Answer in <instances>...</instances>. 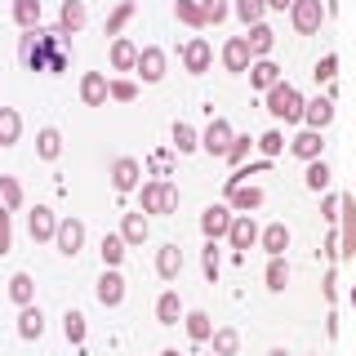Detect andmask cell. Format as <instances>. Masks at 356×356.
Returning <instances> with one entry per match:
<instances>
[{"label":"cell","mask_w":356,"mask_h":356,"mask_svg":"<svg viewBox=\"0 0 356 356\" xmlns=\"http://www.w3.org/2000/svg\"><path fill=\"white\" fill-rule=\"evenodd\" d=\"M44 334V312L31 303V307H18V339H27V343H36Z\"/></svg>","instance_id":"obj_20"},{"label":"cell","mask_w":356,"mask_h":356,"mask_svg":"<svg viewBox=\"0 0 356 356\" xmlns=\"http://www.w3.org/2000/svg\"><path fill=\"white\" fill-rule=\"evenodd\" d=\"M250 49H254V58H267V54H272V44H276V31L267 27V22H259V27H250Z\"/></svg>","instance_id":"obj_34"},{"label":"cell","mask_w":356,"mask_h":356,"mask_svg":"<svg viewBox=\"0 0 356 356\" xmlns=\"http://www.w3.org/2000/svg\"><path fill=\"white\" fill-rule=\"evenodd\" d=\"M232 9H236V18L245 22V27H259L263 14H267V0H236Z\"/></svg>","instance_id":"obj_37"},{"label":"cell","mask_w":356,"mask_h":356,"mask_svg":"<svg viewBox=\"0 0 356 356\" xmlns=\"http://www.w3.org/2000/svg\"><path fill=\"white\" fill-rule=\"evenodd\" d=\"M22 138V116L14 107H0V147H14Z\"/></svg>","instance_id":"obj_27"},{"label":"cell","mask_w":356,"mask_h":356,"mask_svg":"<svg viewBox=\"0 0 356 356\" xmlns=\"http://www.w3.org/2000/svg\"><path fill=\"white\" fill-rule=\"evenodd\" d=\"M54 250L67 254V259H76V254L85 250V222H81V218H58V236H54Z\"/></svg>","instance_id":"obj_5"},{"label":"cell","mask_w":356,"mask_h":356,"mask_svg":"<svg viewBox=\"0 0 356 356\" xmlns=\"http://www.w3.org/2000/svg\"><path fill=\"white\" fill-rule=\"evenodd\" d=\"M27 232H31V241H36V245L54 241V236H58V214H54L49 205H36L27 214Z\"/></svg>","instance_id":"obj_11"},{"label":"cell","mask_w":356,"mask_h":356,"mask_svg":"<svg viewBox=\"0 0 356 356\" xmlns=\"http://www.w3.org/2000/svg\"><path fill=\"white\" fill-rule=\"evenodd\" d=\"M285 285H289V263L285 259H272V263H267V289H272V294H281Z\"/></svg>","instance_id":"obj_41"},{"label":"cell","mask_w":356,"mask_h":356,"mask_svg":"<svg viewBox=\"0 0 356 356\" xmlns=\"http://www.w3.org/2000/svg\"><path fill=\"white\" fill-rule=\"evenodd\" d=\"M134 72L143 76V85H161L165 81V49H156V44L138 49V67H134Z\"/></svg>","instance_id":"obj_14"},{"label":"cell","mask_w":356,"mask_h":356,"mask_svg":"<svg viewBox=\"0 0 356 356\" xmlns=\"http://www.w3.org/2000/svg\"><path fill=\"white\" fill-rule=\"evenodd\" d=\"M170 138H174V152H178V156H187V152H196V147H200V134L187 125V120H174Z\"/></svg>","instance_id":"obj_31"},{"label":"cell","mask_w":356,"mask_h":356,"mask_svg":"<svg viewBox=\"0 0 356 356\" xmlns=\"http://www.w3.org/2000/svg\"><path fill=\"white\" fill-rule=\"evenodd\" d=\"M259 245L267 250V259H285V250H289V227H285V222H267L263 236H259Z\"/></svg>","instance_id":"obj_17"},{"label":"cell","mask_w":356,"mask_h":356,"mask_svg":"<svg viewBox=\"0 0 356 356\" xmlns=\"http://www.w3.org/2000/svg\"><path fill=\"white\" fill-rule=\"evenodd\" d=\"M125 236L120 232H111V236H103V245H98V254H103V267H120V259H125Z\"/></svg>","instance_id":"obj_35"},{"label":"cell","mask_w":356,"mask_h":356,"mask_svg":"<svg viewBox=\"0 0 356 356\" xmlns=\"http://www.w3.org/2000/svg\"><path fill=\"white\" fill-rule=\"evenodd\" d=\"M289 22H294L298 36H316L321 22H325V5L321 0H294L289 5Z\"/></svg>","instance_id":"obj_3"},{"label":"cell","mask_w":356,"mask_h":356,"mask_svg":"<svg viewBox=\"0 0 356 356\" xmlns=\"http://www.w3.org/2000/svg\"><path fill=\"white\" fill-rule=\"evenodd\" d=\"M303 183H307V192H325V187H330V165L325 161H307Z\"/></svg>","instance_id":"obj_39"},{"label":"cell","mask_w":356,"mask_h":356,"mask_svg":"<svg viewBox=\"0 0 356 356\" xmlns=\"http://www.w3.org/2000/svg\"><path fill=\"white\" fill-rule=\"evenodd\" d=\"M259 152L267 156V161H272V156H281V152H285V138H281V129H267L263 138H259Z\"/></svg>","instance_id":"obj_47"},{"label":"cell","mask_w":356,"mask_h":356,"mask_svg":"<svg viewBox=\"0 0 356 356\" xmlns=\"http://www.w3.org/2000/svg\"><path fill=\"white\" fill-rule=\"evenodd\" d=\"M9 298H14L18 307H31L36 303V281H31L27 272H14L9 276Z\"/></svg>","instance_id":"obj_24"},{"label":"cell","mask_w":356,"mask_h":356,"mask_svg":"<svg viewBox=\"0 0 356 356\" xmlns=\"http://www.w3.org/2000/svg\"><path fill=\"white\" fill-rule=\"evenodd\" d=\"M22 183L14 174H0V209H9V214H14V209H22Z\"/></svg>","instance_id":"obj_29"},{"label":"cell","mask_w":356,"mask_h":356,"mask_svg":"<svg viewBox=\"0 0 356 356\" xmlns=\"http://www.w3.org/2000/svg\"><path fill=\"white\" fill-rule=\"evenodd\" d=\"M259 236H263V227L254 222V214H236V218H232V227H227V245H232V250H254Z\"/></svg>","instance_id":"obj_8"},{"label":"cell","mask_w":356,"mask_h":356,"mask_svg":"<svg viewBox=\"0 0 356 356\" xmlns=\"http://www.w3.org/2000/svg\"><path fill=\"white\" fill-rule=\"evenodd\" d=\"M111 187H116L120 196L138 192V187H143V165L134 161V156H120V161L111 165Z\"/></svg>","instance_id":"obj_6"},{"label":"cell","mask_w":356,"mask_h":356,"mask_svg":"<svg viewBox=\"0 0 356 356\" xmlns=\"http://www.w3.org/2000/svg\"><path fill=\"white\" fill-rule=\"evenodd\" d=\"M129 18H134V0H120V5L111 9V18H107V36L116 40V36H120V27H125Z\"/></svg>","instance_id":"obj_42"},{"label":"cell","mask_w":356,"mask_h":356,"mask_svg":"<svg viewBox=\"0 0 356 356\" xmlns=\"http://www.w3.org/2000/svg\"><path fill=\"white\" fill-rule=\"evenodd\" d=\"M63 334H67V343H76V348L85 343V316L81 312H67L63 316Z\"/></svg>","instance_id":"obj_43"},{"label":"cell","mask_w":356,"mask_h":356,"mask_svg":"<svg viewBox=\"0 0 356 356\" xmlns=\"http://www.w3.org/2000/svg\"><path fill=\"white\" fill-rule=\"evenodd\" d=\"M232 138H236V129H232V125H227L222 116H214V120L205 125V134H200V147H205L209 156H227Z\"/></svg>","instance_id":"obj_7"},{"label":"cell","mask_w":356,"mask_h":356,"mask_svg":"<svg viewBox=\"0 0 356 356\" xmlns=\"http://www.w3.org/2000/svg\"><path fill=\"white\" fill-rule=\"evenodd\" d=\"M178 272H183V250H178V245H161V250H156V276H161V281H174Z\"/></svg>","instance_id":"obj_21"},{"label":"cell","mask_w":356,"mask_h":356,"mask_svg":"<svg viewBox=\"0 0 356 356\" xmlns=\"http://www.w3.org/2000/svg\"><path fill=\"white\" fill-rule=\"evenodd\" d=\"M303 107H307V98L298 94V89L289 85V81H281V85L267 89V116H272V120L298 125V120H303Z\"/></svg>","instance_id":"obj_1"},{"label":"cell","mask_w":356,"mask_h":356,"mask_svg":"<svg viewBox=\"0 0 356 356\" xmlns=\"http://www.w3.org/2000/svg\"><path fill=\"white\" fill-rule=\"evenodd\" d=\"M200 14H205L209 27H214V22H222V18L232 14V5H227V0H200Z\"/></svg>","instance_id":"obj_45"},{"label":"cell","mask_w":356,"mask_h":356,"mask_svg":"<svg viewBox=\"0 0 356 356\" xmlns=\"http://www.w3.org/2000/svg\"><path fill=\"white\" fill-rule=\"evenodd\" d=\"M14 22L22 31H36L40 27V0H14Z\"/></svg>","instance_id":"obj_33"},{"label":"cell","mask_w":356,"mask_h":356,"mask_svg":"<svg viewBox=\"0 0 356 356\" xmlns=\"http://www.w3.org/2000/svg\"><path fill=\"white\" fill-rule=\"evenodd\" d=\"M209 63H214V54H209V40H205V36H192V40L183 44V67H187L192 76H205Z\"/></svg>","instance_id":"obj_15"},{"label":"cell","mask_w":356,"mask_h":356,"mask_svg":"<svg viewBox=\"0 0 356 356\" xmlns=\"http://www.w3.org/2000/svg\"><path fill=\"white\" fill-rule=\"evenodd\" d=\"M339 200L343 196H325V200H321V214H325V218H339Z\"/></svg>","instance_id":"obj_50"},{"label":"cell","mask_w":356,"mask_h":356,"mask_svg":"<svg viewBox=\"0 0 356 356\" xmlns=\"http://www.w3.org/2000/svg\"><path fill=\"white\" fill-rule=\"evenodd\" d=\"M303 120H307V129H325L334 120V103L330 98H312V103L303 107Z\"/></svg>","instance_id":"obj_26"},{"label":"cell","mask_w":356,"mask_h":356,"mask_svg":"<svg viewBox=\"0 0 356 356\" xmlns=\"http://www.w3.org/2000/svg\"><path fill=\"white\" fill-rule=\"evenodd\" d=\"M209 356H218V352H209Z\"/></svg>","instance_id":"obj_54"},{"label":"cell","mask_w":356,"mask_h":356,"mask_svg":"<svg viewBox=\"0 0 356 356\" xmlns=\"http://www.w3.org/2000/svg\"><path fill=\"white\" fill-rule=\"evenodd\" d=\"M250 85L267 94L272 85H281V67H276L272 58H254V67H250Z\"/></svg>","instance_id":"obj_22"},{"label":"cell","mask_w":356,"mask_h":356,"mask_svg":"<svg viewBox=\"0 0 356 356\" xmlns=\"http://www.w3.org/2000/svg\"><path fill=\"white\" fill-rule=\"evenodd\" d=\"M250 147H259V138H250V134H236V138H232V147H227V156H222V161H227L232 170H236V165L245 161V156H250Z\"/></svg>","instance_id":"obj_40"},{"label":"cell","mask_w":356,"mask_h":356,"mask_svg":"<svg viewBox=\"0 0 356 356\" xmlns=\"http://www.w3.org/2000/svg\"><path fill=\"white\" fill-rule=\"evenodd\" d=\"M156 321H161V325H178V321H183V303H178L174 289H165V294L156 298Z\"/></svg>","instance_id":"obj_28"},{"label":"cell","mask_w":356,"mask_h":356,"mask_svg":"<svg viewBox=\"0 0 356 356\" xmlns=\"http://www.w3.org/2000/svg\"><path fill=\"white\" fill-rule=\"evenodd\" d=\"M339 259H356V196L343 192L339 200Z\"/></svg>","instance_id":"obj_4"},{"label":"cell","mask_w":356,"mask_h":356,"mask_svg":"<svg viewBox=\"0 0 356 356\" xmlns=\"http://www.w3.org/2000/svg\"><path fill=\"white\" fill-rule=\"evenodd\" d=\"M236 348H241V334L236 330H214V352L218 356H236Z\"/></svg>","instance_id":"obj_44"},{"label":"cell","mask_w":356,"mask_h":356,"mask_svg":"<svg viewBox=\"0 0 356 356\" xmlns=\"http://www.w3.org/2000/svg\"><path fill=\"white\" fill-rule=\"evenodd\" d=\"M36 156H40V161H58V156H63V134L54 125H44L36 134Z\"/></svg>","instance_id":"obj_25"},{"label":"cell","mask_w":356,"mask_h":356,"mask_svg":"<svg viewBox=\"0 0 356 356\" xmlns=\"http://www.w3.org/2000/svg\"><path fill=\"white\" fill-rule=\"evenodd\" d=\"M134 98H138V85L125 81V76H116V81H111V103H134Z\"/></svg>","instance_id":"obj_46"},{"label":"cell","mask_w":356,"mask_h":356,"mask_svg":"<svg viewBox=\"0 0 356 356\" xmlns=\"http://www.w3.org/2000/svg\"><path fill=\"white\" fill-rule=\"evenodd\" d=\"M334 67H339V58H334V54H325V58L316 63V81H334Z\"/></svg>","instance_id":"obj_49"},{"label":"cell","mask_w":356,"mask_h":356,"mask_svg":"<svg viewBox=\"0 0 356 356\" xmlns=\"http://www.w3.org/2000/svg\"><path fill=\"white\" fill-rule=\"evenodd\" d=\"M107 98H111V81L103 72H85L81 76V103L85 107H107Z\"/></svg>","instance_id":"obj_12"},{"label":"cell","mask_w":356,"mask_h":356,"mask_svg":"<svg viewBox=\"0 0 356 356\" xmlns=\"http://www.w3.org/2000/svg\"><path fill=\"white\" fill-rule=\"evenodd\" d=\"M120 236H125V245H143L147 241V214H143V209L138 214H125L120 218Z\"/></svg>","instance_id":"obj_30"},{"label":"cell","mask_w":356,"mask_h":356,"mask_svg":"<svg viewBox=\"0 0 356 356\" xmlns=\"http://www.w3.org/2000/svg\"><path fill=\"white\" fill-rule=\"evenodd\" d=\"M232 218H236V214H232L227 200H222V205H209L205 214H200V232H205L209 241H222V236H227V227H232Z\"/></svg>","instance_id":"obj_13"},{"label":"cell","mask_w":356,"mask_h":356,"mask_svg":"<svg viewBox=\"0 0 356 356\" xmlns=\"http://www.w3.org/2000/svg\"><path fill=\"white\" fill-rule=\"evenodd\" d=\"M138 209L143 214H174L178 209V187L170 178H152L138 187Z\"/></svg>","instance_id":"obj_2"},{"label":"cell","mask_w":356,"mask_h":356,"mask_svg":"<svg viewBox=\"0 0 356 356\" xmlns=\"http://www.w3.org/2000/svg\"><path fill=\"white\" fill-rule=\"evenodd\" d=\"M289 152H294L298 161H321V152H325V138H321V129H303L294 143H289Z\"/></svg>","instance_id":"obj_18"},{"label":"cell","mask_w":356,"mask_h":356,"mask_svg":"<svg viewBox=\"0 0 356 356\" xmlns=\"http://www.w3.org/2000/svg\"><path fill=\"white\" fill-rule=\"evenodd\" d=\"M263 200H267L263 187H254V183H232V178H227V205L236 209V214H254Z\"/></svg>","instance_id":"obj_9"},{"label":"cell","mask_w":356,"mask_h":356,"mask_svg":"<svg viewBox=\"0 0 356 356\" xmlns=\"http://www.w3.org/2000/svg\"><path fill=\"white\" fill-rule=\"evenodd\" d=\"M143 170H147L152 178H170V170H174V147H161V152H152Z\"/></svg>","instance_id":"obj_38"},{"label":"cell","mask_w":356,"mask_h":356,"mask_svg":"<svg viewBox=\"0 0 356 356\" xmlns=\"http://www.w3.org/2000/svg\"><path fill=\"white\" fill-rule=\"evenodd\" d=\"M183 325H187V334H192L196 343H209V339H214V321H209V312H187Z\"/></svg>","instance_id":"obj_32"},{"label":"cell","mask_w":356,"mask_h":356,"mask_svg":"<svg viewBox=\"0 0 356 356\" xmlns=\"http://www.w3.org/2000/svg\"><path fill=\"white\" fill-rule=\"evenodd\" d=\"M200 267H205L209 281H218V241H209V245H205V254H200Z\"/></svg>","instance_id":"obj_48"},{"label":"cell","mask_w":356,"mask_h":356,"mask_svg":"<svg viewBox=\"0 0 356 356\" xmlns=\"http://www.w3.org/2000/svg\"><path fill=\"white\" fill-rule=\"evenodd\" d=\"M161 356H178V352H174V348H165V352H161Z\"/></svg>","instance_id":"obj_53"},{"label":"cell","mask_w":356,"mask_h":356,"mask_svg":"<svg viewBox=\"0 0 356 356\" xmlns=\"http://www.w3.org/2000/svg\"><path fill=\"white\" fill-rule=\"evenodd\" d=\"M174 18L178 22H187V27H209V22H205V14H200V0H174Z\"/></svg>","instance_id":"obj_36"},{"label":"cell","mask_w":356,"mask_h":356,"mask_svg":"<svg viewBox=\"0 0 356 356\" xmlns=\"http://www.w3.org/2000/svg\"><path fill=\"white\" fill-rule=\"evenodd\" d=\"M289 5H294V0H267V9H281V14H285Z\"/></svg>","instance_id":"obj_51"},{"label":"cell","mask_w":356,"mask_h":356,"mask_svg":"<svg viewBox=\"0 0 356 356\" xmlns=\"http://www.w3.org/2000/svg\"><path fill=\"white\" fill-rule=\"evenodd\" d=\"M267 356H289V352H285V348H272V352H267Z\"/></svg>","instance_id":"obj_52"},{"label":"cell","mask_w":356,"mask_h":356,"mask_svg":"<svg viewBox=\"0 0 356 356\" xmlns=\"http://www.w3.org/2000/svg\"><path fill=\"white\" fill-rule=\"evenodd\" d=\"M85 27V0H63L58 9V36H76Z\"/></svg>","instance_id":"obj_19"},{"label":"cell","mask_w":356,"mask_h":356,"mask_svg":"<svg viewBox=\"0 0 356 356\" xmlns=\"http://www.w3.org/2000/svg\"><path fill=\"white\" fill-rule=\"evenodd\" d=\"M111 67H116V72H134V67H138V44L116 36L111 40Z\"/></svg>","instance_id":"obj_23"},{"label":"cell","mask_w":356,"mask_h":356,"mask_svg":"<svg viewBox=\"0 0 356 356\" xmlns=\"http://www.w3.org/2000/svg\"><path fill=\"white\" fill-rule=\"evenodd\" d=\"M222 67H227V72H250V67H254L250 40H245V36H232L227 44H222Z\"/></svg>","instance_id":"obj_16"},{"label":"cell","mask_w":356,"mask_h":356,"mask_svg":"<svg viewBox=\"0 0 356 356\" xmlns=\"http://www.w3.org/2000/svg\"><path fill=\"white\" fill-rule=\"evenodd\" d=\"M94 298L103 307H120L125 303V276H120L116 267H107V272L98 276V285H94Z\"/></svg>","instance_id":"obj_10"}]
</instances>
